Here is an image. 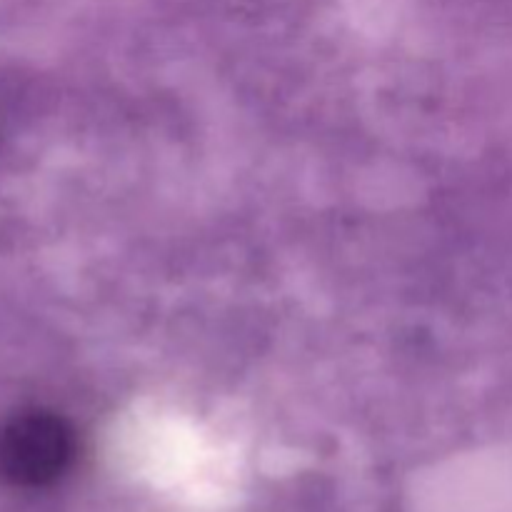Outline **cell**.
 <instances>
[{"mask_svg":"<svg viewBox=\"0 0 512 512\" xmlns=\"http://www.w3.org/2000/svg\"><path fill=\"white\" fill-rule=\"evenodd\" d=\"M73 458V428L50 410H20L0 425V480L13 488L53 485Z\"/></svg>","mask_w":512,"mask_h":512,"instance_id":"obj_1","label":"cell"}]
</instances>
